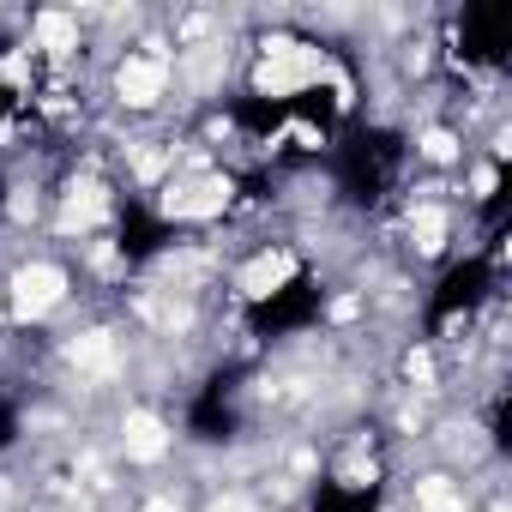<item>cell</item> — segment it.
I'll return each instance as SVG.
<instances>
[{
    "label": "cell",
    "mask_w": 512,
    "mask_h": 512,
    "mask_svg": "<svg viewBox=\"0 0 512 512\" xmlns=\"http://www.w3.org/2000/svg\"><path fill=\"white\" fill-rule=\"evenodd\" d=\"M235 199V181L223 169H169V181L157 187V211L169 223H217Z\"/></svg>",
    "instance_id": "obj_3"
},
{
    "label": "cell",
    "mask_w": 512,
    "mask_h": 512,
    "mask_svg": "<svg viewBox=\"0 0 512 512\" xmlns=\"http://www.w3.org/2000/svg\"><path fill=\"white\" fill-rule=\"evenodd\" d=\"M416 157H422V163H434V169H446V163H458V157H464V133H458V127L428 121V127L416 133Z\"/></svg>",
    "instance_id": "obj_11"
},
{
    "label": "cell",
    "mask_w": 512,
    "mask_h": 512,
    "mask_svg": "<svg viewBox=\"0 0 512 512\" xmlns=\"http://www.w3.org/2000/svg\"><path fill=\"white\" fill-rule=\"evenodd\" d=\"M67 296H73V278H67V266H61V260H25V266L7 278V308H13V320H19V326L49 320Z\"/></svg>",
    "instance_id": "obj_4"
},
{
    "label": "cell",
    "mask_w": 512,
    "mask_h": 512,
    "mask_svg": "<svg viewBox=\"0 0 512 512\" xmlns=\"http://www.w3.org/2000/svg\"><path fill=\"white\" fill-rule=\"evenodd\" d=\"M452 229H458V211L446 199H410L404 205V241L416 260H440L452 247Z\"/></svg>",
    "instance_id": "obj_7"
},
{
    "label": "cell",
    "mask_w": 512,
    "mask_h": 512,
    "mask_svg": "<svg viewBox=\"0 0 512 512\" xmlns=\"http://www.w3.org/2000/svg\"><path fill=\"white\" fill-rule=\"evenodd\" d=\"M121 452H127V464H163L175 452V434L157 410H127L121 416Z\"/></svg>",
    "instance_id": "obj_8"
},
{
    "label": "cell",
    "mask_w": 512,
    "mask_h": 512,
    "mask_svg": "<svg viewBox=\"0 0 512 512\" xmlns=\"http://www.w3.org/2000/svg\"><path fill=\"white\" fill-rule=\"evenodd\" d=\"M67 362L79 368V380L109 386V380L121 374V344H115L109 332H85V338H73V344H67Z\"/></svg>",
    "instance_id": "obj_9"
},
{
    "label": "cell",
    "mask_w": 512,
    "mask_h": 512,
    "mask_svg": "<svg viewBox=\"0 0 512 512\" xmlns=\"http://www.w3.org/2000/svg\"><path fill=\"white\" fill-rule=\"evenodd\" d=\"M139 512H181V500H175V494H151Z\"/></svg>",
    "instance_id": "obj_12"
},
{
    "label": "cell",
    "mask_w": 512,
    "mask_h": 512,
    "mask_svg": "<svg viewBox=\"0 0 512 512\" xmlns=\"http://www.w3.org/2000/svg\"><path fill=\"white\" fill-rule=\"evenodd\" d=\"M296 284V253L290 247H260V253H247L241 272H235V296L241 302H272Z\"/></svg>",
    "instance_id": "obj_6"
},
{
    "label": "cell",
    "mask_w": 512,
    "mask_h": 512,
    "mask_svg": "<svg viewBox=\"0 0 512 512\" xmlns=\"http://www.w3.org/2000/svg\"><path fill=\"white\" fill-rule=\"evenodd\" d=\"M109 85H115V103H121V109L151 115V109L169 97V85H175V55H169V43H157V37L133 43V49L115 61Z\"/></svg>",
    "instance_id": "obj_2"
},
{
    "label": "cell",
    "mask_w": 512,
    "mask_h": 512,
    "mask_svg": "<svg viewBox=\"0 0 512 512\" xmlns=\"http://www.w3.org/2000/svg\"><path fill=\"white\" fill-rule=\"evenodd\" d=\"M326 79H338V67H332V49L314 43V37L272 31V37H260L247 49V85L266 103H296V97L320 91Z\"/></svg>",
    "instance_id": "obj_1"
},
{
    "label": "cell",
    "mask_w": 512,
    "mask_h": 512,
    "mask_svg": "<svg viewBox=\"0 0 512 512\" xmlns=\"http://www.w3.org/2000/svg\"><path fill=\"white\" fill-rule=\"evenodd\" d=\"M109 211H115L109 187H103L97 175H73V181L61 187V199H55V229H61V235H91L97 223H109Z\"/></svg>",
    "instance_id": "obj_5"
},
{
    "label": "cell",
    "mask_w": 512,
    "mask_h": 512,
    "mask_svg": "<svg viewBox=\"0 0 512 512\" xmlns=\"http://www.w3.org/2000/svg\"><path fill=\"white\" fill-rule=\"evenodd\" d=\"M416 512H470V494H464V482L458 476H446V470H428V476H416Z\"/></svg>",
    "instance_id": "obj_10"
}]
</instances>
